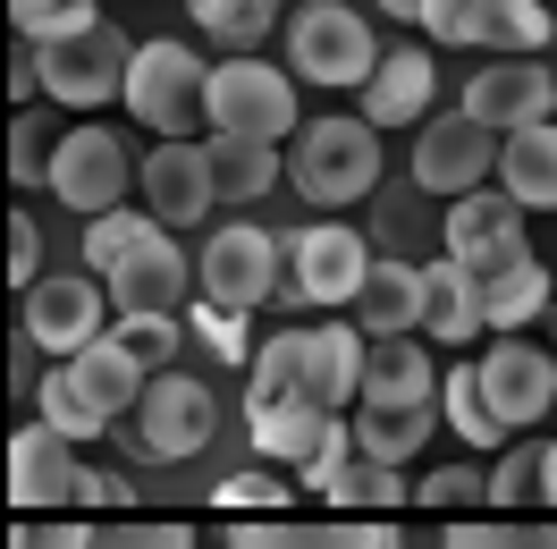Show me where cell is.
Here are the masks:
<instances>
[{"mask_svg": "<svg viewBox=\"0 0 557 549\" xmlns=\"http://www.w3.org/2000/svg\"><path fill=\"white\" fill-rule=\"evenodd\" d=\"M422 279H431V305H422V330L440 346H473L490 330L482 313V288H473V271L456 263V254H440V263H422Z\"/></svg>", "mask_w": 557, "mask_h": 549, "instance_id": "obj_21", "label": "cell"}, {"mask_svg": "<svg viewBox=\"0 0 557 549\" xmlns=\"http://www.w3.org/2000/svg\"><path fill=\"white\" fill-rule=\"evenodd\" d=\"M85 541H94V524H76V515H42V524L26 515L9 549H85Z\"/></svg>", "mask_w": 557, "mask_h": 549, "instance_id": "obj_45", "label": "cell"}, {"mask_svg": "<svg viewBox=\"0 0 557 549\" xmlns=\"http://www.w3.org/2000/svg\"><path fill=\"white\" fill-rule=\"evenodd\" d=\"M144 178V161H127V136H110V127H69V136L51 144V195L85 220H102L119 211V195Z\"/></svg>", "mask_w": 557, "mask_h": 549, "instance_id": "obj_7", "label": "cell"}, {"mask_svg": "<svg viewBox=\"0 0 557 549\" xmlns=\"http://www.w3.org/2000/svg\"><path fill=\"white\" fill-rule=\"evenodd\" d=\"M482 389H490V414L507 423V431H523V423H541V414L557 406V355L549 346H490L482 355Z\"/></svg>", "mask_w": 557, "mask_h": 549, "instance_id": "obj_15", "label": "cell"}, {"mask_svg": "<svg viewBox=\"0 0 557 549\" xmlns=\"http://www.w3.org/2000/svg\"><path fill=\"white\" fill-rule=\"evenodd\" d=\"M431 85H440V76H431V51L406 42V51H388L381 76L363 85V119H372V127H414L422 110H431Z\"/></svg>", "mask_w": 557, "mask_h": 549, "instance_id": "obj_22", "label": "cell"}, {"mask_svg": "<svg viewBox=\"0 0 557 549\" xmlns=\"http://www.w3.org/2000/svg\"><path fill=\"white\" fill-rule=\"evenodd\" d=\"M186 330L220 355V364H245V355H262V346H245V313H228V305H211V296H195L186 305Z\"/></svg>", "mask_w": 557, "mask_h": 549, "instance_id": "obj_40", "label": "cell"}, {"mask_svg": "<svg viewBox=\"0 0 557 549\" xmlns=\"http://www.w3.org/2000/svg\"><path fill=\"white\" fill-rule=\"evenodd\" d=\"M541 474H549V440H516L490 465V508L516 515V499H541Z\"/></svg>", "mask_w": 557, "mask_h": 549, "instance_id": "obj_38", "label": "cell"}, {"mask_svg": "<svg viewBox=\"0 0 557 549\" xmlns=\"http://www.w3.org/2000/svg\"><path fill=\"white\" fill-rule=\"evenodd\" d=\"M9 279H17V296L42 279V245H35V211H9Z\"/></svg>", "mask_w": 557, "mask_h": 549, "instance_id": "obj_46", "label": "cell"}, {"mask_svg": "<svg viewBox=\"0 0 557 549\" xmlns=\"http://www.w3.org/2000/svg\"><path fill=\"white\" fill-rule=\"evenodd\" d=\"M69 373L85 380V398H94L110 423H127V414L144 406V389H152V373H144V364H136V355H127L119 339H94V346H85V355L69 364Z\"/></svg>", "mask_w": 557, "mask_h": 549, "instance_id": "obj_24", "label": "cell"}, {"mask_svg": "<svg viewBox=\"0 0 557 549\" xmlns=\"http://www.w3.org/2000/svg\"><path fill=\"white\" fill-rule=\"evenodd\" d=\"M287 263H296V279L278 288L287 305H355L363 279H372V245L355 237V229H338V220H321V229L287 237Z\"/></svg>", "mask_w": 557, "mask_h": 549, "instance_id": "obj_9", "label": "cell"}, {"mask_svg": "<svg viewBox=\"0 0 557 549\" xmlns=\"http://www.w3.org/2000/svg\"><path fill=\"white\" fill-rule=\"evenodd\" d=\"M127 499V481H110V474H85V490H76V508H119Z\"/></svg>", "mask_w": 557, "mask_h": 549, "instance_id": "obj_49", "label": "cell"}, {"mask_svg": "<svg viewBox=\"0 0 557 549\" xmlns=\"http://www.w3.org/2000/svg\"><path fill=\"white\" fill-rule=\"evenodd\" d=\"M144 211L161 220V229H195L211 204H220V178H211V144L177 136V144H152L144 152Z\"/></svg>", "mask_w": 557, "mask_h": 549, "instance_id": "obj_11", "label": "cell"}, {"mask_svg": "<svg viewBox=\"0 0 557 549\" xmlns=\"http://www.w3.org/2000/svg\"><path fill=\"white\" fill-rule=\"evenodd\" d=\"M422 305H431V279L414 271V263H372V279H363V296H355V330L363 339H406V330H422Z\"/></svg>", "mask_w": 557, "mask_h": 549, "instance_id": "obj_18", "label": "cell"}, {"mask_svg": "<svg viewBox=\"0 0 557 549\" xmlns=\"http://www.w3.org/2000/svg\"><path fill=\"white\" fill-rule=\"evenodd\" d=\"M211 431H220V398H211L195 373H161L144 389V406L127 414V448L152 456V465H177V456H203Z\"/></svg>", "mask_w": 557, "mask_h": 549, "instance_id": "obj_6", "label": "cell"}, {"mask_svg": "<svg viewBox=\"0 0 557 549\" xmlns=\"http://www.w3.org/2000/svg\"><path fill=\"white\" fill-rule=\"evenodd\" d=\"M203 144H211L220 204H253V195H271L278 170H287V152H278V144H253V136H203Z\"/></svg>", "mask_w": 557, "mask_h": 549, "instance_id": "obj_26", "label": "cell"}, {"mask_svg": "<svg viewBox=\"0 0 557 549\" xmlns=\"http://www.w3.org/2000/svg\"><path fill=\"white\" fill-rule=\"evenodd\" d=\"M498 152H507V136L498 127H482L473 110H456V119H431L414 144V186H431V195H482V178H498Z\"/></svg>", "mask_w": 557, "mask_h": 549, "instance_id": "obj_10", "label": "cell"}, {"mask_svg": "<svg viewBox=\"0 0 557 549\" xmlns=\"http://www.w3.org/2000/svg\"><path fill=\"white\" fill-rule=\"evenodd\" d=\"M85 549H195V533H186V524H161V515H110V524H94Z\"/></svg>", "mask_w": 557, "mask_h": 549, "instance_id": "obj_39", "label": "cell"}, {"mask_svg": "<svg viewBox=\"0 0 557 549\" xmlns=\"http://www.w3.org/2000/svg\"><path fill=\"white\" fill-rule=\"evenodd\" d=\"M541 499L557 508V440H549V474H541Z\"/></svg>", "mask_w": 557, "mask_h": 549, "instance_id": "obj_52", "label": "cell"}, {"mask_svg": "<svg viewBox=\"0 0 557 549\" xmlns=\"http://www.w3.org/2000/svg\"><path fill=\"white\" fill-rule=\"evenodd\" d=\"M523 254H532V245H523V237H507V245H490V254H465V271H473V279H490V271H507V263H523Z\"/></svg>", "mask_w": 557, "mask_h": 549, "instance_id": "obj_47", "label": "cell"}, {"mask_svg": "<svg viewBox=\"0 0 557 549\" xmlns=\"http://www.w3.org/2000/svg\"><path fill=\"white\" fill-rule=\"evenodd\" d=\"M76 490H85V465H76V440H60L51 423H26L17 440H9V499H17V515H51L69 508Z\"/></svg>", "mask_w": 557, "mask_h": 549, "instance_id": "obj_13", "label": "cell"}, {"mask_svg": "<svg viewBox=\"0 0 557 549\" xmlns=\"http://www.w3.org/2000/svg\"><path fill=\"white\" fill-rule=\"evenodd\" d=\"M186 279H195V263L177 254V229H161L127 271L110 279V305L119 313H186Z\"/></svg>", "mask_w": 557, "mask_h": 549, "instance_id": "obj_17", "label": "cell"}, {"mask_svg": "<svg viewBox=\"0 0 557 549\" xmlns=\"http://www.w3.org/2000/svg\"><path fill=\"white\" fill-rule=\"evenodd\" d=\"M203 94H211V69L186 51V42H136V69H127V94L119 102L136 110V127H152L161 144H177L195 119H203Z\"/></svg>", "mask_w": 557, "mask_h": 549, "instance_id": "obj_3", "label": "cell"}, {"mask_svg": "<svg viewBox=\"0 0 557 549\" xmlns=\"http://www.w3.org/2000/svg\"><path fill=\"white\" fill-rule=\"evenodd\" d=\"M203 119H211V136H253V144L296 136V76H278L271 60H220Z\"/></svg>", "mask_w": 557, "mask_h": 549, "instance_id": "obj_4", "label": "cell"}, {"mask_svg": "<svg viewBox=\"0 0 557 549\" xmlns=\"http://www.w3.org/2000/svg\"><path fill=\"white\" fill-rule=\"evenodd\" d=\"M51 9H60V0H9V26H17V35L35 42L42 26H51Z\"/></svg>", "mask_w": 557, "mask_h": 549, "instance_id": "obj_48", "label": "cell"}, {"mask_svg": "<svg viewBox=\"0 0 557 549\" xmlns=\"http://www.w3.org/2000/svg\"><path fill=\"white\" fill-rule=\"evenodd\" d=\"M414 499H422V508H440V515H448V508H473V499H490V474H482V465H448V474L414 481Z\"/></svg>", "mask_w": 557, "mask_h": 549, "instance_id": "obj_43", "label": "cell"}, {"mask_svg": "<svg viewBox=\"0 0 557 549\" xmlns=\"http://www.w3.org/2000/svg\"><path fill=\"white\" fill-rule=\"evenodd\" d=\"M152 237H161V220H152V211H102V220H85V271L119 279Z\"/></svg>", "mask_w": 557, "mask_h": 549, "instance_id": "obj_30", "label": "cell"}, {"mask_svg": "<svg viewBox=\"0 0 557 549\" xmlns=\"http://www.w3.org/2000/svg\"><path fill=\"white\" fill-rule=\"evenodd\" d=\"M482 288V313H490V330H507L516 339L532 313H549V271H541V254H523V263H507V271H490L473 279Z\"/></svg>", "mask_w": 557, "mask_h": 549, "instance_id": "obj_28", "label": "cell"}, {"mask_svg": "<svg viewBox=\"0 0 557 549\" xmlns=\"http://www.w3.org/2000/svg\"><path fill=\"white\" fill-rule=\"evenodd\" d=\"M440 549H557V515L523 524V515H473V524H448Z\"/></svg>", "mask_w": 557, "mask_h": 549, "instance_id": "obj_35", "label": "cell"}, {"mask_svg": "<svg viewBox=\"0 0 557 549\" xmlns=\"http://www.w3.org/2000/svg\"><path fill=\"white\" fill-rule=\"evenodd\" d=\"M195 279H203L211 305H228V313L271 305L278 296V237L253 229V220H228V229H211V245L195 254Z\"/></svg>", "mask_w": 557, "mask_h": 549, "instance_id": "obj_8", "label": "cell"}, {"mask_svg": "<svg viewBox=\"0 0 557 549\" xmlns=\"http://www.w3.org/2000/svg\"><path fill=\"white\" fill-rule=\"evenodd\" d=\"M245 414H253V456H262V465H296V474H305L321 448H330V431L347 423V414H321L313 398H287V406H245Z\"/></svg>", "mask_w": 557, "mask_h": 549, "instance_id": "obj_19", "label": "cell"}, {"mask_svg": "<svg viewBox=\"0 0 557 549\" xmlns=\"http://www.w3.org/2000/svg\"><path fill=\"white\" fill-rule=\"evenodd\" d=\"M42 119L35 110H17V127H9V178H17V186H51V152H42Z\"/></svg>", "mask_w": 557, "mask_h": 549, "instance_id": "obj_42", "label": "cell"}, {"mask_svg": "<svg viewBox=\"0 0 557 549\" xmlns=\"http://www.w3.org/2000/svg\"><path fill=\"white\" fill-rule=\"evenodd\" d=\"M17 330H26V346H51V355L76 364L102 339V288L94 279H35L26 305H17Z\"/></svg>", "mask_w": 557, "mask_h": 549, "instance_id": "obj_12", "label": "cell"}, {"mask_svg": "<svg viewBox=\"0 0 557 549\" xmlns=\"http://www.w3.org/2000/svg\"><path fill=\"white\" fill-rule=\"evenodd\" d=\"M507 237H523V204L516 195H456L448 204V254L465 263V254H490V245H507Z\"/></svg>", "mask_w": 557, "mask_h": 549, "instance_id": "obj_27", "label": "cell"}, {"mask_svg": "<svg viewBox=\"0 0 557 549\" xmlns=\"http://www.w3.org/2000/svg\"><path fill=\"white\" fill-rule=\"evenodd\" d=\"M448 423H456V440H473V448H498V440H516L498 414H490V389H482V364H456L448 373Z\"/></svg>", "mask_w": 557, "mask_h": 549, "instance_id": "obj_34", "label": "cell"}, {"mask_svg": "<svg viewBox=\"0 0 557 549\" xmlns=\"http://www.w3.org/2000/svg\"><path fill=\"white\" fill-rule=\"evenodd\" d=\"M381 42L355 17L347 0H305L287 17V76H313V85H372L381 76Z\"/></svg>", "mask_w": 557, "mask_h": 549, "instance_id": "obj_2", "label": "cell"}, {"mask_svg": "<svg viewBox=\"0 0 557 549\" xmlns=\"http://www.w3.org/2000/svg\"><path fill=\"white\" fill-rule=\"evenodd\" d=\"M228 549H388V524H372V515H330V524L262 515V524H237Z\"/></svg>", "mask_w": 557, "mask_h": 549, "instance_id": "obj_20", "label": "cell"}, {"mask_svg": "<svg viewBox=\"0 0 557 549\" xmlns=\"http://www.w3.org/2000/svg\"><path fill=\"white\" fill-rule=\"evenodd\" d=\"M177 321H186V313H119V330H110V339H119L144 373L161 380V373H177Z\"/></svg>", "mask_w": 557, "mask_h": 549, "instance_id": "obj_37", "label": "cell"}, {"mask_svg": "<svg viewBox=\"0 0 557 549\" xmlns=\"http://www.w3.org/2000/svg\"><path fill=\"white\" fill-rule=\"evenodd\" d=\"M287 490H296V481H278L271 474V465H253V474H228V481H220V508H228V515H245V508H287Z\"/></svg>", "mask_w": 557, "mask_h": 549, "instance_id": "obj_44", "label": "cell"}, {"mask_svg": "<svg viewBox=\"0 0 557 549\" xmlns=\"http://www.w3.org/2000/svg\"><path fill=\"white\" fill-rule=\"evenodd\" d=\"M305 346H313V330H278V339H262L245 406H287V398H305Z\"/></svg>", "mask_w": 557, "mask_h": 549, "instance_id": "obj_31", "label": "cell"}, {"mask_svg": "<svg viewBox=\"0 0 557 549\" xmlns=\"http://www.w3.org/2000/svg\"><path fill=\"white\" fill-rule=\"evenodd\" d=\"M381 9H388V17H414V26H422V9H431V0H381Z\"/></svg>", "mask_w": 557, "mask_h": 549, "instance_id": "obj_51", "label": "cell"}, {"mask_svg": "<svg viewBox=\"0 0 557 549\" xmlns=\"http://www.w3.org/2000/svg\"><path fill=\"white\" fill-rule=\"evenodd\" d=\"M42 51V94L69 110H102L110 94H127V69H136V42L119 35L110 17H94L85 35H51Z\"/></svg>", "mask_w": 557, "mask_h": 549, "instance_id": "obj_5", "label": "cell"}, {"mask_svg": "<svg viewBox=\"0 0 557 549\" xmlns=\"http://www.w3.org/2000/svg\"><path fill=\"white\" fill-rule=\"evenodd\" d=\"M498 195H516L523 211H557V119L507 136V152H498Z\"/></svg>", "mask_w": 557, "mask_h": 549, "instance_id": "obj_23", "label": "cell"}, {"mask_svg": "<svg viewBox=\"0 0 557 549\" xmlns=\"http://www.w3.org/2000/svg\"><path fill=\"white\" fill-rule=\"evenodd\" d=\"M186 9H195V26H203V35H220V26L237 17V0H186Z\"/></svg>", "mask_w": 557, "mask_h": 549, "instance_id": "obj_50", "label": "cell"}, {"mask_svg": "<svg viewBox=\"0 0 557 549\" xmlns=\"http://www.w3.org/2000/svg\"><path fill=\"white\" fill-rule=\"evenodd\" d=\"M355 423V448L372 456V465H406L422 440H431V406H363L347 414Z\"/></svg>", "mask_w": 557, "mask_h": 549, "instance_id": "obj_29", "label": "cell"}, {"mask_svg": "<svg viewBox=\"0 0 557 549\" xmlns=\"http://www.w3.org/2000/svg\"><path fill=\"white\" fill-rule=\"evenodd\" d=\"M465 110L498 127V136H516V127H541L557 110V76L541 60H490L482 76H465Z\"/></svg>", "mask_w": 557, "mask_h": 549, "instance_id": "obj_14", "label": "cell"}, {"mask_svg": "<svg viewBox=\"0 0 557 549\" xmlns=\"http://www.w3.org/2000/svg\"><path fill=\"white\" fill-rule=\"evenodd\" d=\"M363 406H431V355H422L414 339H372Z\"/></svg>", "mask_w": 557, "mask_h": 549, "instance_id": "obj_25", "label": "cell"}, {"mask_svg": "<svg viewBox=\"0 0 557 549\" xmlns=\"http://www.w3.org/2000/svg\"><path fill=\"white\" fill-rule=\"evenodd\" d=\"M42 423L60 431V440H94V431H110V414L85 398V380L60 364V373H42Z\"/></svg>", "mask_w": 557, "mask_h": 549, "instance_id": "obj_36", "label": "cell"}, {"mask_svg": "<svg viewBox=\"0 0 557 549\" xmlns=\"http://www.w3.org/2000/svg\"><path fill=\"white\" fill-rule=\"evenodd\" d=\"M397 499H414V481L397 474V465H372V456H355L347 474H338V490H330L338 515H388Z\"/></svg>", "mask_w": 557, "mask_h": 549, "instance_id": "obj_32", "label": "cell"}, {"mask_svg": "<svg viewBox=\"0 0 557 549\" xmlns=\"http://www.w3.org/2000/svg\"><path fill=\"white\" fill-rule=\"evenodd\" d=\"M422 35L431 42H482L490 35V0H431V9H422Z\"/></svg>", "mask_w": 557, "mask_h": 549, "instance_id": "obj_41", "label": "cell"}, {"mask_svg": "<svg viewBox=\"0 0 557 549\" xmlns=\"http://www.w3.org/2000/svg\"><path fill=\"white\" fill-rule=\"evenodd\" d=\"M557 35V17L541 9V0H490V51L498 60H541V42Z\"/></svg>", "mask_w": 557, "mask_h": 549, "instance_id": "obj_33", "label": "cell"}, {"mask_svg": "<svg viewBox=\"0 0 557 549\" xmlns=\"http://www.w3.org/2000/svg\"><path fill=\"white\" fill-rule=\"evenodd\" d=\"M363 364H372V339L355 321H321L313 346H305V398L321 414H347L363 398Z\"/></svg>", "mask_w": 557, "mask_h": 549, "instance_id": "obj_16", "label": "cell"}, {"mask_svg": "<svg viewBox=\"0 0 557 549\" xmlns=\"http://www.w3.org/2000/svg\"><path fill=\"white\" fill-rule=\"evenodd\" d=\"M287 178L296 195L321 211H347L381 186V127L372 119H313L305 136L287 144Z\"/></svg>", "mask_w": 557, "mask_h": 549, "instance_id": "obj_1", "label": "cell"}]
</instances>
